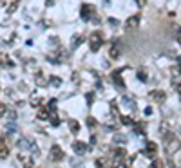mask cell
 I'll return each instance as SVG.
<instances>
[{
  "label": "cell",
  "mask_w": 181,
  "mask_h": 168,
  "mask_svg": "<svg viewBox=\"0 0 181 168\" xmlns=\"http://www.w3.org/2000/svg\"><path fill=\"white\" fill-rule=\"evenodd\" d=\"M89 42H91V51L96 52L100 49V45H102V36H100V33H92Z\"/></svg>",
  "instance_id": "6da1fadb"
},
{
  "label": "cell",
  "mask_w": 181,
  "mask_h": 168,
  "mask_svg": "<svg viewBox=\"0 0 181 168\" xmlns=\"http://www.w3.org/2000/svg\"><path fill=\"white\" fill-rule=\"evenodd\" d=\"M92 15H94V7H92V5H89V4H85L83 7H82V16H83V20H89Z\"/></svg>",
  "instance_id": "7a4b0ae2"
},
{
  "label": "cell",
  "mask_w": 181,
  "mask_h": 168,
  "mask_svg": "<svg viewBox=\"0 0 181 168\" xmlns=\"http://www.w3.org/2000/svg\"><path fill=\"white\" fill-rule=\"evenodd\" d=\"M51 157H53V161H60L64 157V152H62V148H60V146H53L51 148Z\"/></svg>",
  "instance_id": "3957f363"
},
{
  "label": "cell",
  "mask_w": 181,
  "mask_h": 168,
  "mask_svg": "<svg viewBox=\"0 0 181 168\" xmlns=\"http://www.w3.org/2000/svg\"><path fill=\"white\" fill-rule=\"evenodd\" d=\"M8 154H9V148H8V145H5V141L4 139H0V157H8Z\"/></svg>",
  "instance_id": "277c9868"
},
{
  "label": "cell",
  "mask_w": 181,
  "mask_h": 168,
  "mask_svg": "<svg viewBox=\"0 0 181 168\" xmlns=\"http://www.w3.org/2000/svg\"><path fill=\"white\" fill-rule=\"evenodd\" d=\"M138 24H139V18H138V16H130L129 20H127V29H134V27H138Z\"/></svg>",
  "instance_id": "5b68a950"
},
{
  "label": "cell",
  "mask_w": 181,
  "mask_h": 168,
  "mask_svg": "<svg viewBox=\"0 0 181 168\" xmlns=\"http://www.w3.org/2000/svg\"><path fill=\"white\" fill-rule=\"evenodd\" d=\"M156 150H158V146H156V143H147V148H145V152H147V156H154V154H156Z\"/></svg>",
  "instance_id": "8992f818"
},
{
  "label": "cell",
  "mask_w": 181,
  "mask_h": 168,
  "mask_svg": "<svg viewBox=\"0 0 181 168\" xmlns=\"http://www.w3.org/2000/svg\"><path fill=\"white\" fill-rule=\"evenodd\" d=\"M72 148H74L76 154H83V152H85V143H82V141H76Z\"/></svg>",
  "instance_id": "52a82bcc"
},
{
  "label": "cell",
  "mask_w": 181,
  "mask_h": 168,
  "mask_svg": "<svg viewBox=\"0 0 181 168\" xmlns=\"http://www.w3.org/2000/svg\"><path fill=\"white\" fill-rule=\"evenodd\" d=\"M149 96H150L152 99H159V101H163V99H165V94H163V92H159V90H154V92H150Z\"/></svg>",
  "instance_id": "ba28073f"
},
{
  "label": "cell",
  "mask_w": 181,
  "mask_h": 168,
  "mask_svg": "<svg viewBox=\"0 0 181 168\" xmlns=\"http://www.w3.org/2000/svg\"><path fill=\"white\" fill-rule=\"evenodd\" d=\"M109 54H111V58H118V54H120L118 45H112V47H111V52H109Z\"/></svg>",
  "instance_id": "9c48e42d"
},
{
  "label": "cell",
  "mask_w": 181,
  "mask_h": 168,
  "mask_svg": "<svg viewBox=\"0 0 181 168\" xmlns=\"http://www.w3.org/2000/svg\"><path fill=\"white\" fill-rule=\"evenodd\" d=\"M69 129H71V132H78L80 130V125L76 121H69Z\"/></svg>",
  "instance_id": "30bf717a"
},
{
  "label": "cell",
  "mask_w": 181,
  "mask_h": 168,
  "mask_svg": "<svg viewBox=\"0 0 181 168\" xmlns=\"http://www.w3.org/2000/svg\"><path fill=\"white\" fill-rule=\"evenodd\" d=\"M150 168H163V161H154Z\"/></svg>",
  "instance_id": "8fae6325"
},
{
  "label": "cell",
  "mask_w": 181,
  "mask_h": 168,
  "mask_svg": "<svg viewBox=\"0 0 181 168\" xmlns=\"http://www.w3.org/2000/svg\"><path fill=\"white\" fill-rule=\"evenodd\" d=\"M38 118H40V119H45V118H49V112H45V110H42V112H40V114H38Z\"/></svg>",
  "instance_id": "7c38bea8"
},
{
  "label": "cell",
  "mask_w": 181,
  "mask_h": 168,
  "mask_svg": "<svg viewBox=\"0 0 181 168\" xmlns=\"http://www.w3.org/2000/svg\"><path fill=\"white\" fill-rule=\"evenodd\" d=\"M87 123H89V127H96V119L89 118V119H87Z\"/></svg>",
  "instance_id": "4fadbf2b"
},
{
  "label": "cell",
  "mask_w": 181,
  "mask_h": 168,
  "mask_svg": "<svg viewBox=\"0 0 181 168\" xmlns=\"http://www.w3.org/2000/svg\"><path fill=\"white\" fill-rule=\"evenodd\" d=\"M122 123L123 125H130L132 121H130V118H122Z\"/></svg>",
  "instance_id": "5bb4252c"
},
{
  "label": "cell",
  "mask_w": 181,
  "mask_h": 168,
  "mask_svg": "<svg viewBox=\"0 0 181 168\" xmlns=\"http://www.w3.org/2000/svg\"><path fill=\"white\" fill-rule=\"evenodd\" d=\"M51 83L53 85H60V80L58 78H51Z\"/></svg>",
  "instance_id": "9a60e30c"
},
{
  "label": "cell",
  "mask_w": 181,
  "mask_h": 168,
  "mask_svg": "<svg viewBox=\"0 0 181 168\" xmlns=\"http://www.w3.org/2000/svg\"><path fill=\"white\" fill-rule=\"evenodd\" d=\"M4 112H5V107H4L2 103H0V118H2V116H4Z\"/></svg>",
  "instance_id": "2e32d148"
},
{
  "label": "cell",
  "mask_w": 181,
  "mask_h": 168,
  "mask_svg": "<svg viewBox=\"0 0 181 168\" xmlns=\"http://www.w3.org/2000/svg\"><path fill=\"white\" fill-rule=\"evenodd\" d=\"M31 105H35V107H38L40 105V99L36 98V99H33V101H31Z\"/></svg>",
  "instance_id": "e0dca14e"
},
{
  "label": "cell",
  "mask_w": 181,
  "mask_h": 168,
  "mask_svg": "<svg viewBox=\"0 0 181 168\" xmlns=\"http://www.w3.org/2000/svg\"><path fill=\"white\" fill-rule=\"evenodd\" d=\"M145 114H147V116H150V114H152V109H150V107H147V109H145Z\"/></svg>",
  "instance_id": "ac0fdd59"
},
{
  "label": "cell",
  "mask_w": 181,
  "mask_h": 168,
  "mask_svg": "<svg viewBox=\"0 0 181 168\" xmlns=\"http://www.w3.org/2000/svg\"><path fill=\"white\" fill-rule=\"evenodd\" d=\"M138 76H139V80H143V82H145V80H147V76L143 74V72H139V74H138Z\"/></svg>",
  "instance_id": "d6986e66"
},
{
  "label": "cell",
  "mask_w": 181,
  "mask_h": 168,
  "mask_svg": "<svg viewBox=\"0 0 181 168\" xmlns=\"http://www.w3.org/2000/svg\"><path fill=\"white\" fill-rule=\"evenodd\" d=\"M116 168H127V166H125L123 163H118V165H116Z\"/></svg>",
  "instance_id": "ffe728a7"
}]
</instances>
